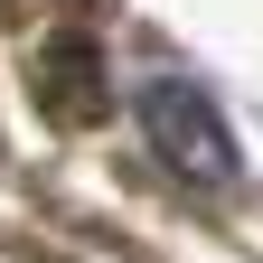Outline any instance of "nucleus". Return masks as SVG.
I'll list each match as a JSON object with an SVG mask.
<instances>
[{
  "mask_svg": "<svg viewBox=\"0 0 263 263\" xmlns=\"http://www.w3.org/2000/svg\"><path fill=\"white\" fill-rule=\"evenodd\" d=\"M141 132H151V151L170 160L179 179L197 188H226L235 179V132H226V113L207 104V85H188V76H141Z\"/></svg>",
  "mask_w": 263,
  "mask_h": 263,
  "instance_id": "1",
  "label": "nucleus"
}]
</instances>
